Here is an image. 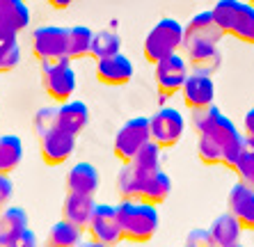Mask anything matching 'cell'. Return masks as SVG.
Instances as JSON below:
<instances>
[{"mask_svg":"<svg viewBox=\"0 0 254 247\" xmlns=\"http://www.w3.org/2000/svg\"><path fill=\"white\" fill-rule=\"evenodd\" d=\"M192 112H195L192 126H195L197 135L204 133V135H211L213 140H218L222 144V151H225L222 165L229 167V170H236V163L241 158L243 147H245V135L236 128V124L231 122L218 106H208Z\"/></svg>","mask_w":254,"mask_h":247,"instance_id":"obj_1","label":"cell"},{"mask_svg":"<svg viewBox=\"0 0 254 247\" xmlns=\"http://www.w3.org/2000/svg\"><path fill=\"white\" fill-rule=\"evenodd\" d=\"M117 190L122 199H142L160 206L172 194V179L163 170L151 174H137L130 163H124L117 174Z\"/></svg>","mask_w":254,"mask_h":247,"instance_id":"obj_2","label":"cell"},{"mask_svg":"<svg viewBox=\"0 0 254 247\" xmlns=\"http://www.w3.org/2000/svg\"><path fill=\"white\" fill-rule=\"evenodd\" d=\"M122 238L128 243H149L158 234L160 213L156 204L142 199H122L117 204Z\"/></svg>","mask_w":254,"mask_h":247,"instance_id":"obj_3","label":"cell"},{"mask_svg":"<svg viewBox=\"0 0 254 247\" xmlns=\"http://www.w3.org/2000/svg\"><path fill=\"white\" fill-rule=\"evenodd\" d=\"M215 23L229 37L254 46V5L245 0H218L211 9Z\"/></svg>","mask_w":254,"mask_h":247,"instance_id":"obj_4","label":"cell"},{"mask_svg":"<svg viewBox=\"0 0 254 247\" xmlns=\"http://www.w3.org/2000/svg\"><path fill=\"white\" fill-rule=\"evenodd\" d=\"M186 25H181L177 18H160L158 23L147 32L144 37V58L156 64L160 60L170 58L184 48Z\"/></svg>","mask_w":254,"mask_h":247,"instance_id":"obj_5","label":"cell"},{"mask_svg":"<svg viewBox=\"0 0 254 247\" xmlns=\"http://www.w3.org/2000/svg\"><path fill=\"white\" fill-rule=\"evenodd\" d=\"M42 85L55 103L69 101L78 87V76L71 66V60L60 58L51 60V62H42Z\"/></svg>","mask_w":254,"mask_h":247,"instance_id":"obj_6","label":"cell"},{"mask_svg":"<svg viewBox=\"0 0 254 247\" xmlns=\"http://www.w3.org/2000/svg\"><path fill=\"white\" fill-rule=\"evenodd\" d=\"M149 140H151L149 117H130V119H126V122L119 126L117 133H115L113 151L122 163H130L133 156H135Z\"/></svg>","mask_w":254,"mask_h":247,"instance_id":"obj_7","label":"cell"},{"mask_svg":"<svg viewBox=\"0 0 254 247\" xmlns=\"http://www.w3.org/2000/svg\"><path fill=\"white\" fill-rule=\"evenodd\" d=\"M149 130H151V140L160 149L177 147L186 133V119L184 115L172 106H163L149 117Z\"/></svg>","mask_w":254,"mask_h":247,"instance_id":"obj_8","label":"cell"},{"mask_svg":"<svg viewBox=\"0 0 254 247\" xmlns=\"http://www.w3.org/2000/svg\"><path fill=\"white\" fill-rule=\"evenodd\" d=\"M156 69H154V80H156V87H158V92L163 96H172L177 94V92H181V87H184L186 78H188V60L184 58V55H170V58L160 60V62H156Z\"/></svg>","mask_w":254,"mask_h":247,"instance_id":"obj_9","label":"cell"},{"mask_svg":"<svg viewBox=\"0 0 254 247\" xmlns=\"http://www.w3.org/2000/svg\"><path fill=\"white\" fill-rule=\"evenodd\" d=\"M89 238L101 241L106 245L115 247L117 243H122V227H119V215H117V206L115 204H96L94 215L89 220L87 229Z\"/></svg>","mask_w":254,"mask_h":247,"instance_id":"obj_10","label":"cell"},{"mask_svg":"<svg viewBox=\"0 0 254 247\" xmlns=\"http://www.w3.org/2000/svg\"><path fill=\"white\" fill-rule=\"evenodd\" d=\"M32 55L39 62L66 58V28L42 25L32 32Z\"/></svg>","mask_w":254,"mask_h":247,"instance_id":"obj_11","label":"cell"},{"mask_svg":"<svg viewBox=\"0 0 254 247\" xmlns=\"http://www.w3.org/2000/svg\"><path fill=\"white\" fill-rule=\"evenodd\" d=\"M181 96H184V103L190 110H201V108L213 106V101H215V80H213L208 71L195 69L186 78L184 87H181Z\"/></svg>","mask_w":254,"mask_h":247,"instance_id":"obj_12","label":"cell"},{"mask_svg":"<svg viewBox=\"0 0 254 247\" xmlns=\"http://www.w3.org/2000/svg\"><path fill=\"white\" fill-rule=\"evenodd\" d=\"M76 137L69 130L55 126L53 130H48L46 135L39 137V153L46 165H62L73 156L76 151Z\"/></svg>","mask_w":254,"mask_h":247,"instance_id":"obj_13","label":"cell"},{"mask_svg":"<svg viewBox=\"0 0 254 247\" xmlns=\"http://www.w3.org/2000/svg\"><path fill=\"white\" fill-rule=\"evenodd\" d=\"M133 76H135V66L124 53H115L110 58L96 60V78L103 85L119 87V85H126L133 80Z\"/></svg>","mask_w":254,"mask_h":247,"instance_id":"obj_14","label":"cell"},{"mask_svg":"<svg viewBox=\"0 0 254 247\" xmlns=\"http://www.w3.org/2000/svg\"><path fill=\"white\" fill-rule=\"evenodd\" d=\"M227 206H229V213L236 215L243 229L254 231V188L241 181L234 183L227 194Z\"/></svg>","mask_w":254,"mask_h":247,"instance_id":"obj_15","label":"cell"},{"mask_svg":"<svg viewBox=\"0 0 254 247\" xmlns=\"http://www.w3.org/2000/svg\"><path fill=\"white\" fill-rule=\"evenodd\" d=\"M64 181H66V192H78V194H96V190L101 185L99 170L87 160L71 165Z\"/></svg>","mask_w":254,"mask_h":247,"instance_id":"obj_16","label":"cell"},{"mask_svg":"<svg viewBox=\"0 0 254 247\" xmlns=\"http://www.w3.org/2000/svg\"><path fill=\"white\" fill-rule=\"evenodd\" d=\"M96 204H99V201L94 199V194L66 192L64 204H62V218H64L66 222L80 227V229H87L89 220L94 215Z\"/></svg>","mask_w":254,"mask_h":247,"instance_id":"obj_17","label":"cell"},{"mask_svg":"<svg viewBox=\"0 0 254 247\" xmlns=\"http://www.w3.org/2000/svg\"><path fill=\"white\" fill-rule=\"evenodd\" d=\"M184 55L188 60V64H192L199 71H213L222 62V53H220V44H208V41H190L184 44Z\"/></svg>","mask_w":254,"mask_h":247,"instance_id":"obj_18","label":"cell"},{"mask_svg":"<svg viewBox=\"0 0 254 247\" xmlns=\"http://www.w3.org/2000/svg\"><path fill=\"white\" fill-rule=\"evenodd\" d=\"M225 37V32L220 30V25L215 23L213 12H199L190 18V23L186 25V37L184 44L190 41H208V44H220Z\"/></svg>","mask_w":254,"mask_h":247,"instance_id":"obj_19","label":"cell"},{"mask_svg":"<svg viewBox=\"0 0 254 247\" xmlns=\"http://www.w3.org/2000/svg\"><path fill=\"white\" fill-rule=\"evenodd\" d=\"M30 218L28 211L21 208V206H9L7 204L2 211H0V243L2 245H9L16 238L25 234L30 229Z\"/></svg>","mask_w":254,"mask_h":247,"instance_id":"obj_20","label":"cell"},{"mask_svg":"<svg viewBox=\"0 0 254 247\" xmlns=\"http://www.w3.org/2000/svg\"><path fill=\"white\" fill-rule=\"evenodd\" d=\"M30 7L25 0H0V30L21 35L30 25Z\"/></svg>","mask_w":254,"mask_h":247,"instance_id":"obj_21","label":"cell"},{"mask_svg":"<svg viewBox=\"0 0 254 247\" xmlns=\"http://www.w3.org/2000/svg\"><path fill=\"white\" fill-rule=\"evenodd\" d=\"M87 124H89V108L85 106L83 101L69 99L58 106V126L60 128L69 130L73 135H80Z\"/></svg>","mask_w":254,"mask_h":247,"instance_id":"obj_22","label":"cell"},{"mask_svg":"<svg viewBox=\"0 0 254 247\" xmlns=\"http://www.w3.org/2000/svg\"><path fill=\"white\" fill-rule=\"evenodd\" d=\"M208 231H211V238H213V247H227V245H234V243H241L243 227L236 220V215L227 211L213 218Z\"/></svg>","mask_w":254,"mask_h":247,"instance_id":"obj_23","label":"cell"},{"mask_svg":"<svg viewBox=\"0 0 254 247\" xmlns=\"http://www.w3.org/2000/svg\"><path fill=\"white\" fill-rule=\"evenodd\" d=\"M83 231L85 229H80V227L66 222V220L62 218L48 227L44 245H48V247H76L78 243L83 241Z\"/></svg>","mask_w":254,"mask_h":247,"instance_id":"obj_24","label":"cell"},{"mask_svg":"<svg viewBox=\"0 0 254 247\" xmlns=\"http://www.w3.org/2000/svg\"><path fill=\"white\" fill-rule=\"evenodd\" d=\"M25 147L18 135H0V174H12L18 165L23 163Z\"/></svg>","mask_w":254,"mask_h":247,"instance_id":"obj_25","label":"cell"},{"mask_svg":"<svg viewBox=\"0 0 254 247\" xmlns=\"http://www.w3.org/2000/svg\"><path fill=\"white\" fill-rule=\"evenodd\" d=\"M92 39H94V32L87 25L66 28V58L83 60L87 55H92Z\"/></svg>","mask_w":254,"mask_h":247,"instance_id":"obj_26","label":"cell"},{"mask_svg":"<svg viewBox=\"0 0 254 247\" xmlns=\"http://www.w3.org/2000/svg\"><path fill=\"white\" fill-rule=\"evenodd\" d=\"M130 167H133L137 174H151V172L163 170V149H160L154 140H149L147 144L133 156Z\"/></svg>","mask_w":254,"mask_h":247,"instance_id":"obj_27","label":"cell"},{"mask_svg":"<svg viewBox=\"0 0 254 247\" xmlns=\"http://www.w3.org/2000/svg\"><path fill=\"white\" fill-rule=\"evenodd\" d=\"M21 62V44L18 35L0 30V73L14 71Z\"/></svg>","mask_w":254,"mask_h":247,"instance_id":"obj_28","label":"cell"},{"mask_svg":"<svg viewBox=\"0 0 254 247\" xmlns=\"http://www.w3.org/2000/svg\"><path fill=\"white\" fill-rule=\"evenodd\" d=\"M115 53H122V39H119L117 32H115V30L94 32V39H92V58L103 60Z\"/></svg>","mask_w":254,"mask_h":247,"instance_id":"obj_29","label":"cell"},{"mask_svg":"<svg viewBox=\"0 0 254 247\" xmlns=\"http://www.w3.org/2000/svg\"><path fill=\"white\" fill-rule=\"evenodd\" d=\"M236 177L241 183L254 188V137L245 135V147H243L241 158L236 163Z\"/></svg>","mask_w":254,"mask_h":247,"instance_id":"obj_30","label":"cell"},{"mask_svg":"<svg viewBox=\"0 0 254 247\" xmlns=\"http://www.w3.org/2000/svg\"><path fill=\"white\" fill-rule=\"evenodd\" d=\"M222 144L218 140H213L211 135H204L199 133L197 135V158L204 165H222Z\"/></svg>","mask_w":254,"mask_h":247,"instance_id":"obj_31","label":"cell"},{"mask_svg":"<svg viewBox=\"0 0 254 247\" xmlns=\"http://www.w3.org/2000/svg\"><path fill=\"white\" fill-rule=\"evenodd\" d=\"M55 126H58V106H44L35 112V117H32V128H35L37 137L46 135L48 130H53Z\"/></svg>","mask_w":254,"mask_h":247,"instance_id":"obj_32","label":"cell"},{"mask_svg":"<svg viewBox=\"0 0 254 247\" xmlns=\"http://www.w3.org/2000/svg\"><path fill=\"white\" fill-rule=\"evenodd\" d=\"M186 245L192 247H213V238L208 229H190L186 236Z\"/></svg>","mask_w":254,"mask_h":247,"instance_id":"obj_33","label":"cell"},{"mask_svg":"<svg viewBox=\"0 0 254 247\" xmlns=\"http://www.w3.org/2000/svg\"><path fill=\"white\" fill-rule=\"evenodd\" d=\"M12 194H14V183L9 179V174H0V211L12 201Z\"/></svg>","mask_w":254,"mask_h":247,"instance_id":"obj_34","label":"cell"},{"mask_svg":"<svg viewBox=\"0 0 254 247\" xmlns=\"http://www.w3.org/2000/svg\"><path fill=\"white\" fill-rule=\"evenodd\" d=\"M5 247H39V238H37V234L32 229H28L21 238H16L14 243H9Z\"/></svg>","mask_w":254,"mask_h":247,"instance_id":"obj_35","label":"cell"},{"mask_svg":"<svg viewBox=\"0 0 254 247\" xmlns=\"http://www.w3.org/2000/svg\"><path fill=\"white\" fill-rule=\"evenodd\" d=\"M243 130H245V135L248 137H254V106L245 112V117H243Z\"/></svg>","mask_w":254,"mask_h":247,"instance_id":"obj_36","label":"cell"},{"mask_svg":"<svg viewBox=\"0 0 254 247\" xmlns=\"http://www.w3.org/2000/svg\"><path fill=\"white\" fill-rule=\"evenodd\" d=\"M76 247H110V245H106V243H101V241H94V238H83Z\"/></svg>","mask_w":254,"mask_h":247,"instance_id":"obj_37","label":"cell"},{"mask_svg":"<svg viewBox=\"0 0 254 247\" xmlns=\"http://www.w3.org/2000/svg\"><path fill=\"white\" fill-rule=\"evenodd\" d=\"M76 2V0H48V5L55 7V9H66V7H71Z\"/></svg>","mask_w":254,"mask_h":247,"instance_id":"obj_38","label":"cell"},{"mask_svg":"<svg viewBox=\"0 0 254 247\" xmlns=\"http://www.w3.org/2000/svg\"><path fill=\"white\" fill-rule=\"evenodd\" d=\"M227 247H245V245H241V243H234V245H227Z\"/></svg>","mask_w":254,"mask_h":247,"instance_id":"obj_39","label":"cell"},{"mask_svg":"<svg viewBox=\"0 0 254 247\" xmlns=\"http://www.w3.org/2000/svg\"><path fill=\"white\" fill-rule=\"evenodd\" d=\"M248 2H252V5H254V0H248Z\"/></svg>","mask_w":254,"mask_h":247,"instance_id":"obj_40","label":"cell"},{"mask_svg":"<svg viewBox=\"0 0 254 247\" xmlns=\"http://www.w3.org/2000/svg\"><path fill=\"white\" fill-rule=\"evenodd\" d=\"M39 247H48V245H39Z\"/></svg>","mask_w":254,"mask_h":247,"instance_id":"obj_41","label":"cell"},{"mask_svg":"<svg viewBox=\"0 0 254 247\" xmlns=\"http://www.w3.org/2000/svg\"><path fill=\"white\" fill-rule=\"evenodd\" d=\"M0 247H5V245H2V243H0Z\"/></svg>","mask_w":254,"mask_h":247,"instance_id":"obj_42","label":"cell"},{"mask_svg":"<svg viewBox=\"0 0 254 247\" xmlns=\"http://www.w3.org/2000/svg\"><path fill=\"white\" fill-rule=\"evenodd\" d=\"M186 247H192V245H186Z\"/></svg>","mask_w":254,"mask_h":247,"instance_id":"obj_43","label":"cell"}]
</instances>
